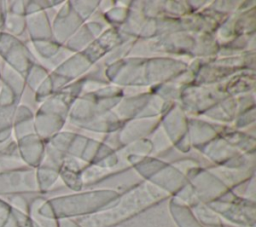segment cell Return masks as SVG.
<instances>
[{"instance_id":"1","label":"cell","mask_w":256,"mask_h":227,"mask_svg":"<svg viewBox=\"0 0 256 227\" xmlns=\"http://www.w3.org/2000/svg\"><path fill=\"white\" fill-rule=\"evenodd\" d=\"M37 181L33 170L20 167L0 172V197H10L34 191Z\"/></svg>"},{"instance_id":"2","label":"cell","mask_w":256,"mask_h":227,"mask_svg":"<svg viewBox=\"0 0 256 227\" xmlns=\"http://www.w3.org/2000/svg\"><path fill=\"white\" fill-rule=\"evenodd\" d=\"M0 58L3 63L21 75H25L30 68V59L21 41L5 32L0 31Z\"/></svg>"},{"instance_id":"3","label":"cell","mask_w":256,"mask_h":227,"mask_svg":"<svg viewBox=\"0 0 256 227\" xmlns=\"http://www.w3.org/2000/svg\"><path fill=\"white\" fill-rule=\"evenodd\" d=\"M18 103L19 99L12 91L0 84V144L11 139Z\"/></svg>"},{"instance_id":"4","label":"cell","mask_w":256,"mask_h":227,"mask_svg":"<svg viewBox=\"0 0 256 227\" xmlns=\"http://www.w3.org/2000/svg\"><path fill=\"white\" fill-rule=\"evenodd\" d=\"M0 227H36L29 216L0 197Z\"/></svg>"},{"instance_id":"5","label":"cell","mask_w":256,"mask_h":227,"mask_svg":"<svg viewBox=\"0 0 256 227\" xmlns=\"http://www.w3.org/2000/svg\"><path fill=\"white\" fill-rule=\"evenodd\" d=\"M16 146L19 156L25 163L34 166L39 160V150L35 138L32 135H25L16 139Z\"/></svg>"},{"instance_id":"6","label":"cell","mask_w":256,"mask_h":227,"mask_svg":"<svg viewBox=\"0 0 256 227\" xmlns=\"http://www.w3.org/2000/svg\"><path fill=\"white\" fill-rule=\"evenodd\" d=\"M0 84L7 87L18 99H20L24 89L23 77L4 63L0 66Z\"/></svg>"},{"instance_id":"7","label":"cell","mask_w":256,"mask_h":227,"mask_svg":"<svg viewBox=\"0 0 256 227\" xmlns=\"http://www.w3.org/2000/svg\"><path fill=\"white\" fill-rule=\"evenodd\" d=\"M30 119L31 115L29 110L25 106H18L15 113L12 132L15 134L16 139L29 134L28 129L30 126Z\"/></svg>"},{"instance_id":"8","label":"cell","mask_w":256,"mask_h":227,"mask_svg":"<svg viewBox=\"0 0 256 227\" xmlns=\"http://www.w3.org/2000/svg\"><path fill=\"white\" fill-rule=\"evenodd\" d=\"M25 28V19L22 15H14V14H7L6 22L4 31L17 37L20 35Z\"/></svg>"},{"instance_id":"9","label":"cell","mask_w":256,"mask_h":227,"mask_svg":"<svg viewBox=\"0 0 256 227\" xmlns=\"http://www.w3.org/2000/svg\"><path fill=\"white\" fill-rule=\"evenodd\" d=\"M7 11L9 14L25 15V2L22 1H7Z\"/></svg>"},{"instance_id":"10","label":"cell","mask_w":256,"mask_h":227,"mask_svg":"<svg viewBox=\"0 0 256 227\" xmlns=\"http://www.w3.org/2000/svg\"><path fill=\"white\" fill-rule=\"evenodd\" d=\"M7 14V1L0 0V31H4Z\"/></svg>"},{"instance_id":"11","label":"cell","mask_w":256,"mask_h":227,"mask_svg":"<svg viewBox=\"0 0 256 227\" xmlns=\"http://www.w3.org/2000/svg\"><path fill=\"white\" fill-rule=\"evenodd\" d=\"M0 66H1V63H0Z\"/></svg>"}]
</instances>
